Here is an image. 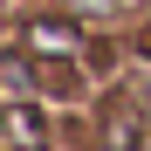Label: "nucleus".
Here are the masks:
<instances>
[{
  "instance_id": "nucleus-1",
  "label": "nucleus",
  "mask_w": 151,
  "mask_h": 151,
  "mask_svg": "<svg viewBox=\"0 0 151 151\" xmlns=\"http://www.w3.org/2000/svg\"><path fill=\"white\" fill-rule=\"evenodd\" d=\"M28 48H41V55H69V48H76V28H55V21H35V28H28Z\"/></svg>"
},
{
  "instance_id": "nucleus-2",
  "label": "nucleus",
  "mask_w": 151,
  "mask_h": 151,
  "mask_svg": "<svg viewBox=\"0 0 151 151\" xmlns=\"http://www.w3.org/2000/svg\"><path fill=\"white\" fill-rule=\"evenodd\" d=\"M7 131H14V144H35V137H41V124H35V110H21V103H14Z\"/></svg>"
}]
</instances>
